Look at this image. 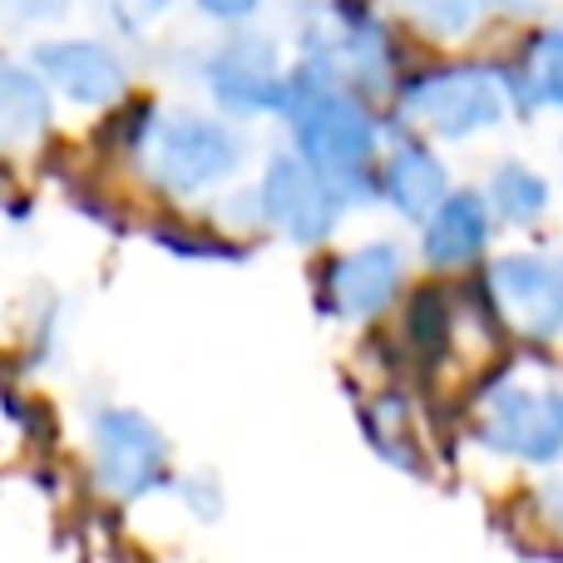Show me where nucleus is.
I'll list each match as a JSON object with an SVG mask.
<instances>
[{
    "label": "nucleus",
    "mask_w": 563,
    "mask_h": 563,
    "mask_svg": "<svg viewBox=\"0 0 563 563\" xmlns=\"http://www.w3.org/2000/svg\"><path fill=\"white\" fill-rule=\"evenodd\" d=\"M49 79L40 69L25 65H5L0 69V129H5V144L20 148L30 139L45 134L49 124V95H45Z\"/></svg>",
    "instance_id": "nucleus-13"
},
{
    "label": "nucleus",
    "mask_w": 563,
    "mask_h": 563,
    "mask_svg": "<svg viewBox=\"0 0 563 563\" xmlns=\"http://www.w3.org/2000/svg\"><path fill=\"white\" fill-rule=\"evenodd\" d=\"M509 5H534V0H509Z\"/></svg>",
    "instance_id": "nucleus-20"
},
{
    "label": "nucleus",
    "mask_w": 563,
    "mask_h": 563,
    "mask_svg": "<svg viewBox=\"0 0 563 563\" xmlns=\"http://www.w3.org/2000/svg\"><path fill=\"white\" fill-rule=\"evenodd\" d=\"M257 203H263L267 223H277L291 243L317 247V243H327L341 218V188H336V178L321 174L311 158L277 154L273 164H267Z\"/></svg>",
    "instance_id": "nucleus-5"
},
{
    "label": "nucleus",
    "mask_w": 563,
    "mask_h": 563,
    "mask_svg": "<svg viewBox=\"0 0 563 563\" xmlns=\"http://www.w3.org/2000/svg\"><path fill=\"white\" fill-rule=\"evenodd\" d=\"M287 114L291 134H297V154L311 158L321 174H331L336 184H351L371 168L376 154V119L366 114L356 95L336 85V65L321 55H311L297 65V75H287Z\"/></svg>",
    "instance_id": "nucleus-1"
},
{
    "label": "nucleus",
    "mask_w": 563,
    "mask_h": 563,
    "mask_svg": "<svg viewBox=\"0 0 563 563\" xmlns=\"http://www.w3.org/2000/svg\"><path fill=\"white\" fill-rule=\"evenodd\" d=\"M168 5H174V0H114V20L129 35H144L148 25H158V20L168 15Z\"/></svg>",
    "instance_id": "nucleus-18"
},
{
    "label": "nucleus",
    "mask_w": 563,
    "mask_h": 563,
    "mask_svg": "<svg viewBox=\"0 0 563 563\" xmlns=\"http://www.w3.org/2000/svg\"><path fill=\"white\" fill-rule=\"evenodd\" d=\"M380 188H386V198L400 208L406 218H430L440 203H445V164H440L435 154H430L426 144H400L396 154L386 158V168H380Z\"/></svg>",
    "instance_id": "nucleus-12"
},
{
    "label": "nucleus",
    "mask_w": 563,
    "mask_h": 563,
    "mask_svg": "<svg viewBox=\"0 0 563 563\" xmlns=\"http://www.w3.org/2000/svg\"><path fill=\"white\" fill-rule=\"evenodd\" d=\"M489 301L519 336L563 331V253H509L489 267Z\"/></svg>",
    "instance_id": "nucleus-7"
},
{
    "label": "nucleus",
    "mask_w": 563,
    "mask_h": 563,
    "mask_svg": "<svg viewBox=\"0 0 563 563\" xmlns=\"http://www.w3.org/2000/svg\"><path fill=\"white\" fill-rule=\"evenodd\" d=\"M406 327H410V341H416L426 356H435L440 351V341H445V327H450V317H445V301L435 297V291H420L416 301H410V317H406Z\"/></svg>",
    "instance_id": "nucleus-17"
},
{
    "label": "nucleus",
    "mask_w": 563,
    "mask_h": 563,
    "mask_svg": "<svg viewBox=\"0 0 563 563\" xmlns=\"http://www.w3.org/2000/svg\"><path fill=\"white\" fill-rule=\"evenodd\" d=\"M515 89L529 99V104L563 109V25H554V30H544V35L529 40Z\"/></svg>",
    "instance_id": "nucleus-14"
},
{
    "label": "nucleus",
    "mask_w": 563,
    "mask_h": 563,
    "mask_svg": "<svg viewBox=\"0 0 563 563\" xmlns=\"http://www.w3.org/2000/svg\"><path fill=\"white\" fill-rule=\"evenodd\" d=\"M400 287V253L390 243H366L356 253H341L327 273V301L336 317L366 321L396 297Z\"/></svg>",
    "instance_id": "nucleus-10"
},
{
    "label": "nucleus",
    "mask_w": 563,
    "mask_h": 563,
    "mask_svg": "<svg viewBox=\"0 0 563 563\" xmlns=\"http://www.w3.org/2000/svg\"><path fill=\"white\" fill-rule=\"evenodd\" d=\"M35 69L59 89L69 95L75 104H114L124 95L129 75L104 45L95 40H55V45H40L35 49Z\"/></svg>",
    "instance_id": "nucleus-9"
},
{
    "label": "nucleus",
    "mask_w": 563,
    "mask_h": 563,
    "mask_svg": "<svg viewBox=\"0 0 563 563\" xmlns=\"http://www.w3.org/2000/svg\"><path fill=\"white\" fill-rule=\"evenodd\" d=\"M400 109L440 139H470L505 119V79L485 65H450L400 89Z\"/></svg>",
    "instance_id": "nucleus-4"
},
{
    "label": "nucleus",
    "mask_w": 563,
    "mask_h": 563,
    "mask_svg": "<svg viewBox=\"0 0 563 563\" xmlns=\"http://www.w3.org/2000/svg\"><path fill=\"white\" fill-rule=\"evenodd\" d=\"M243 158V144L223 124L198 114H154L139 129V164L168 194H198V188L228 178Z\"/></svg>",
    "instance_id": "nucleus-2"
},
{
    "label": "nucleus",
    "mask_w": 563,
    "mask_h": 563,
    "mask_svg": "<svg viewBox=\"0 0 563 563\" xmlns=\"http://www.w3.org/2000/svg\"><path fill=\"white\" fill-rule=\"evenodd\" d=\"M489 203L509 218V223H534L549 208V184L525 164H505L489 184Z\"/></svg>",
    "instance_id": "nucleus-15"
},
{
    "label": "nucleus",
    "mask_w": 563,
    "mask_h": 563,
    "mask_svg": "<svg viewBox=\"0 0 563 563\" xmlns=\"http://www.w3.org/2000/svg\"><path fill=\"white\" fill-rule=\"evenodd\" d=\"M489 198L479 194H450L435 213L426 218V263L430 267H465L485 253L489 243Z\"/></svg>",
    "instance_id": "nucleus-11"
},
{
    "label": "nucleus",
    "mask_w": 563,
    "mask_h": 563,
    "mask_svg": "<svg viewBox=\"0 0 563 563\" xmlns=\"http://www.w3.org/2000/svg\"><path fill=\"white\" fill-rule=\"evenodd\" d=\"M475 435L479 445L529 460V465L559 460L563 455V386H525V380L505 376L479 400Z\"/></svg>",
    "instance_id": "nucleus-3"
},
{
    "label": "nucleus",
    "mask_w": 563,
    "mask_h": 563,
    "mask_svg": "<svg viewBox=\"0 0 563 563\" xmlns=\"http://www.w3.org/2000/svg\"><path fill=\"white\" fill-rule=\"evenodd\" d=\"M168 445L139 410L109 406L95 416V479L109 499H139L164 479Z\"/></svg>",
    "instance_id": "nucleus-6"
},
{
    "label": "nucleus",
    "mask_w": 563,
    "mask_h": 563,
    "mask_svg": "<svg viewBox=\"0 0 563 563\" xmlns=\"http://www.w3.org/2000/svg\"><path fill=\"white\" fill-rule=\"evenodd\" d=\"M208 89L233 114H267L287 109V79L277 75V59L267 40H233L223 55L208 59Z\"/></svg>",
    "instance_id": "nucleus-8"
},
{
    "label": "nucleus",
    "mask_w": 563,
    "mask_h": 563,
    "mask_svg": "<svg viewBox=\"0 0 563 563\" xmlns=\"http://www.w3.org/2000/svg\"><path fill=\"white\" fill-rule=\"evenodd\" d=\"M406 5V15L416 20L426 35H465L470 25H479V15H485V0H400Z\"/></svg>",
    "instance_id": "nucleus-16"
},
{
    "label": "nucleus",
    "mask_w": 563,
    "mask_h": 563,
    "mask_svg": "<svg viewBox=\"0 0 563 563\" xmlns=\"http://www.w3.org/2000/svg\"><path fill=\"white\" fill-rule=\"evenodd\" d=\"M198 5H203L213 20H247L263 0H198Z\"/></svg>",
    "instance_id": "nucleus-19"
}]
</instances>
